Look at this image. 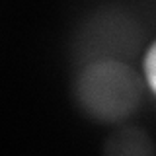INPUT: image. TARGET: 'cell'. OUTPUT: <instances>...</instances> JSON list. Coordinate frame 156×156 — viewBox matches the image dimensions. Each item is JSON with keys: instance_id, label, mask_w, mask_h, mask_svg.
<instances>
[{"instance_id": "1", "label": "cell", "mask_w": 156, "mask_h": 156, "mask_svg": "<svg viewBox=\"0 0 156 156\" xmlns=\"http://www.w3.org/2000/svg\"><path fill=\"white\" fill-rule=\"evenodd\" d=\"M140 76L121 58H96L76 76V100L82 111L104 123L127 119L140 104Z\"/></svg>"}, {"instance_id": "2", "label": "cell", "mask_w": 156, "mask_h": 156, "mask_svg": "<svg viewBox=\"0 0 156 156\" xmlns=\"http://www.w3.org/2000/svg\"><path fill=\"white\" fill-rule=\"evenodd\" d=\"M139 35L136 29L121 16H100L92 22V27L82 37V55L88 61L96 58H121L125 61L136 49ZM86 61V62H88Z\"/></svg>"}, {"instance_id": "3", "label": "cell", "mask_w": 156, "mask_h": 156, "mask_svg": "<svg viewBox=\"0 0 156 156\" xmlns=\"http://www.w3.org/2000/svg\"><path fill=\"white\" fill-rule=\"evenodd\" d=\"M104 152L111 156H146L154 154L156 146L148 135L139 127H121L104 143Z\"/></svg>"}, {"instance_id": "4", "label": "cell", "mask_w": 156, "mask_h": 156, "mask_svg": "<svg viewBox=\"0 0 156 156\" xmlns=\"http://www.w3.org/2000/svg\"><path fill=\"white\" fill-rule=\"evenodd\" d=\"M144 76L148 80L150 88L156 92V41L152 43V47L148 49L144 57Z\"/></svg>"}]
</instances>
